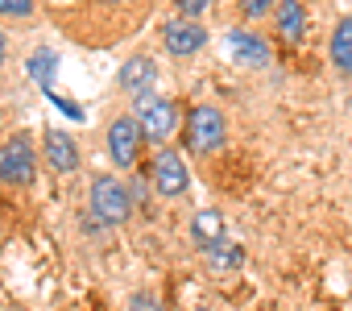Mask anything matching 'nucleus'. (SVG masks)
Wrapping results in <instances>:
<instances>
[{
    "instance_id": "f03ea898",
    "label": "nucleus",
    "mask_w": 352,
    "mask_h": 311,
    "mask_svg": "<svg viewBox=\"0 0 352 311\" xmlns=\"http://www.w3.org/2000/svg\"><path fill=\"white\" fill-rule=\"evenodd\" d=\"M228 141V120L212 104H195L187 116V149L191 153H216Z\"/></svg>"
},
{
    "instance_id": "a211bd4d",
    "label": "nucleus",
    "mask_w": 352,
    "mask_h": 311,
    "mask_svg": "<svg viewBox=\"0 0 352 311\" xmlns=\"http://www.w3.org/2000/svg\"><path fill=\"white\" fill-rule=\"evenodd\" d=\"M270 9H278V0H241V13L245 17H265Z\"/></svg>"
},
{
    "instance_id": "f3484780",
    "label": "nucleus",
    "mask_w": 352,
    "mask_h": 311,
    "mask_svg": "<svg viewBox=\"0 0 352 311\" xmlns=\"http://www.w3.org/2000/svg\"><path fill=\"white\" fill-rule=\"evenodd\" d=\"M129 311H166V307L157 303V294H149V290H137V294L129 299Z\"/></svg>"
},
{
    "instance_id": "ddd939ff",
    "label": "nucleus",
    "mask_w": 352,
    "mask_h": 311,
    "mask_svg": "<svg viewBox=\"0 0 352 311\" xmlns=\"http://www.w3.org/2000/svg\"><path fill=\"white\" fill-rule=\"evenodd\" d=\"M327 54H331V63H336L344 75H352V17H344V21L331 30V46H327Z\"/></svg>"
},
{
    "instance_id": "6e6552de",
    "label": "nucleus",
    "mask_w": 352,
    "mask_h": 311,
    "mask_svg": "<svg viewBox=\"0 0 352 311\" xmlns=\"http://www.w3.org/2000/svg\"><path fill=\"white\" fill-rule=\"evenodd\" d=\"M42 158H46V167H50L54 175H71V171L79 167V145L71 141V133L46 129V133H42Z\"/></svg>"
},
{
    "instance_id": "4468645a",
    "label": "nucleus",
    "mask_w": 352,
    "mask_h": 311,
    "mask_svg": "<svg viewBox=\"0 0 352 311\" xmlns=\"http://www.w3.org/2000/svg\"><path fill=\"white\" fill-rule=\"evenodd\" d=\"M54 63H58V58H54V50H38V54L30 58V75H34L46 92H50V71H54Z\"/></svg>"
},
{
    "instance_id": "412c9836",
    "label": "nucleus",
    "mask_w": 352,
    "mask_h": 311,
    "mask_svg": "<svg viewBox=\"0 0 352 311\" xmlns=\"http://www.w3.org/2000/svg\"><path fill=\"white\" fill-rule=\"evenodd\" d=\"M5 50H9V46H5V34H0V63H5Z\"/></svg>"
},
{
    "instance_id": "1a4fd4ad",
    "label": "nucleus",
    "mask_w": 352,
    "mask_h": 311,
    "mask_svg": "<svg viewBox=\"0 0 352 311\" xmlns=\"http://www.w3.org/2000/svg\"><path fill=\"white\" fill-rule=\"evenodd\" d=\"M153 83H157V67H153V58H145V54L124 58V67H120V87L133 92V100L145 96V92H153Z\"/></svg>"
},
{
    "instance_id": "aec40b11",
    "label": "nucleus",
    "mask_w": 352,
    "mask_h": 311,
    "mask_svg": "<svg viewBox=\"0 0 352 311\" xmlns=\"http://www.w3.org/2000/svg\"><path fill=\"white\" fill-rule=\"evenodd\" d=\"M46 96H50V104H58V108H63L67 116H75V120L83 116V112H79V104H71V100H58V92H46Z\"/></svg>"
},
{
    "instance_id": "39448f33",
    "label": "nucleus",
    "mask_w": 352,
    "mask_h": 311,
    "mask_svg": "<svg viewBox=\"0 0 352 311\" xmlns=\"http://www.w3.org/2000/svg\"><path fill=\"white\" fill-rule=\"evenodd\" d=\"M149 179H153V191H157V195H166V200H179V195L187 191V183H191L187 162H183L174 149H157V153H153V162H149Z\"/></svg>"
},
{
    "instance_id": "423d86ee",
    "label": "nucleus",
    "mask_w": 352,
    "mask_h": 311,
    "mask_svg": "<svg viewBox=\"0 0 352 311\" xmlns=\"http://www.w3.org/2000/svg\"><path fill=\"white\" fill-rule=\"evenodd\" d=\"M141 141H145V133H141L137 116H116L108 125V153H112V162L120 171H129L141 158Z\"/></svg>"
},
{
    "instance_id": "f257e3e1",
    "label": "nucleus",
    "mask_w": 352,
    "mask_h": 311,
    "mask_svg": "<svg viewBox=\"0 0 352 311\" xmlns=\"http://www.w3.org/2000/svg\"><path fill=\"white\" fill-rule=\"evenodd\" d=\"M34 175H38V153H34L30 133H13V137L0 141V183L30 187Z\"/></svg>"
},
{
    "instance_id": "9d476101",
    "label": "nucleus",
    "mask_w": 352,
    "mask_h": 311,
    "mask_svg": "<svg viewBox=\"0 0 352 311\" xmlns=\"http://www.w3.org/2000/svg\"><path fill=\"white\" fill-rule=\"evenodd\" d=\"M228 50H232V58L245 63V67H265V63H270V46H265L257 34H245V30L228 34Z\"/></svg>"
},
{
    "instance_id": "dca6fc26",
    "label": "nucleus",
    "mask_w": 352,
    "mask_h": 311,
    "mask_svg": "<svg viewBox=\"0 0 352 311\" xmlns=\"http://www.w3.org/2000/svg\"><path fill=\"white\" fill-rule=\"evenodd\" d=\"M34 0H0V17H30Z\"/></svg>"
},
{
    "instance_id": "f8f14e48",
    "label": "nucleus",
    "mask_w": 352,
    "mask_h": 311,
    "mask_svg": "<svg viewBox=\"0 0 352 311\" xmlns=\"http://www.w3.org/2000/svg\"><path fill=\"white\" fill-rule=\"evenodd\" d=\"M191 237H195L204 249L220 245V241H224V216H220V212H212V208H204V212L191 220Z\"/></svg>"
},
{
    "instance_id": "9b49d317",
    "label": "nucleus",
    "mask_w": 352,
    "mask_h": 311,
    "mask_svg": "<svg viewBox=\"0 0 352 311\" xmlns=\"http://www.w3.org/2000/svg\"><path fill=\"white\" fill-rule=\"evenodd\" d=\"M274 25L282 38L298 42L302 30H307V9H302V0H278V9H274Z\"/></svg>"
},
{
    "instance_id": "2eb2a0df",
    "label": "nucleus",
    "mask_w": 352,
    "mask_h": 311,
    "mask_svg": "<svg viewBox=\"0 0 352 311\" xmlns=\"http://www.w3.org/2000/svg\"><path fill=\"white\" fill-rule=\"evenodd\" d=\"M208 253H212V266H216V270H224V266H228V270L241 266V249H236V245H224V241H220V245H212Z\"/></svg>"
},
{
    "instance_id": "20e7f679",
    "label": "nucleus",
    "mask_w": 352,
    "mask_h": 311,
    "mask_svg": "<svg viewBox=\"0 0 352 311\" xmlns=\"http://www.w3.org/2000/svg\"><path fill=\"white\" fill-rule=\"evenodd\" d=\"M133 212V195L120 179L112 175H96L91 179V216L104 220V224H124Z\"/></svg>"
},
{
    "instance_id": "7ed1b4c3",
    "label": "nucleus",
    "mask_w": 352,
    "mask_h": 311,
    "mask_svg": "<svg viewBox=\"0 0 352 311\" xmlns=\"http://www.w3.org/2000/svg\"><path fill=\"white\" fill-rule=\"evenodd\" d=\"M137 125H141V133H145V141L149 145H162V141H170L174 137V129H179V116H174V104L162 96V92H145V96H137Z\"/></svg>"
},
{
    "instance_id": "6ab92c4d",
    "label": "nucleus",
    "mask_w": 352,
    "mask_h": 311,
    "mask_svg": "<svg viewBox=\"0 0 352 311\" xmlns=\"http://www.w3.org/2000/svg\"><path fill=\"white\" fill-rule=\"evenodd\" d=\"M204 9H208V0H179V13H183V17H191V21H195Z\"/></svg>"
},
{
    "instance_id": "0eeeda50",
    "label": "nucleus",
    "mask_w": 352,
    "mask_h": 311,
    "mask_svg": "<svg viewBox=\"0 0 352 311\" xmlns=\"http://www.w3.org/2000/svg\"><path fill=\"white\" fill-rule=\"evenodd\" d=\"M162 46L174 58H191V54H199L208 46V30L199 21H191V17H174V21L162 25Z\"/></svg>"
}]
</instances>
